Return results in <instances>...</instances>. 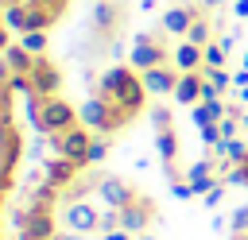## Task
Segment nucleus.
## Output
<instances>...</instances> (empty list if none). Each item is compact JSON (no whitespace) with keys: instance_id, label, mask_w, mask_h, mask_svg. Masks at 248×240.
Instances as JSON below:
<instances>
[{"instance_id":"f257e3e1","label":"nucleus","mask_w":248,"mask_h":240,"mask_svg":"<svg viewBox=\"0 0 248 240\" xmlns=\"http://www.w3.org/2000/svg\"><path fill=\"white\" fill-rule=\"evenodd\" d=\"M143 101H147L143 74H136V66H108L97 77V85H89V97L85 105H78V112L89 132L112 135L124 132L143 112Z\"/></svg>"},{"instance_id":"f03ea898","label":"nucleus","mask_w":248,"mask_h":240,"mask_svg":"<svg viewBox=\"0 0 248 240\" xmlns=\"http://www.w3.org/2000/svg\"><path fill=\"white\" fill-rule=\"evenodd\" d=\"M27 124H31L39 135H62V132H70V128L81 124V112H78L66 97H50V101L39 105V112L27 116Z\"/></svg>"},{"instance_id":"7ed1b4c3","label":"nucleus","mask_w":248,"mask_h":240,"mask_svg":"<svg viewBox=\"0 0 248 240\" xmlns=\"http://www.w3.org/2000/svg\"><path fill=\"white\" fill-rule=\"evenodd\" d=\"M155 213H159V209H155V201H151L147 194H140V190H136V197H132V201L120 209L124 232H132V236H136V232H143V228L155 221Z\"/></svg>"},{"instance_id":"20e7f679","label":"nucleus","mask_w":248,"mask_h":240,"mask_svg":"<svg viewBox=\"0 0 248 240\" xmlns=\"http://www.w3.org/2000/svg\"><path fill=\"white\" fill-rule=\"evenodd\" d=\"M132 66L143 74V70H151V66H167V50L155 43V35L151 31H143V35H136V46H132Z\"/></svg>"},{"instance_id":"39448f33","label":"nucleus","mask_w":248,"mask_h":240,"mask_svg":"<svg viewBox=\"0 0 248 240\" xmlns=\"http://www.w3.org/2000/svg\"><path fill=\"white\" fill-rule=\"evenodd\" d=\"M170 58H174V70H178V74H194V70L205 62V46H194L190 39H182Z\"/></svg>"},{"instance_id":"423d86ee","label":"nucleus","mask_w":248,"mask_h":240,"mask_svg":"<svg viewBox=\"0 0 248 240\" xmlns=\"http://www.w3.org/2000/svg\"><path fill=\"white\" fill-rule=\"evenodd\" d=\"M178 77L182 74H174L170 66H151V70H143V85H147V93H174V85H178Z\"/></svg>"},{"instance_id":"0eeeda50","label":"nucleus","mask_w":248,"mask_h":240,"mask_svg":"<svg viewBox=\"0 0 248 240\" xmlns=\"http://www.w3.org/2000/svg\"><path fill=\"white\" fill-rule=\"evenodd\" d=\"M194 19H198V12H194L190 4H186V8H182V4H178V8H167V12H163V31L186 39V31L194 27Z\"/></svg>"},{"instance_id":"6e6552de","label":"nucleus","mask_w":248,"mask_h":240,"mask_svg":"<svg viewBox=\"0 0 248 240\" xmlns=\"http://www.w3.org/2000/svg\"><path fill=\"white\" fill-rule=\"evenodd\" d=\"M155 151H159V159H163L167 174L174 178V159H178V135H174V128H167V132H155ZM174 182H178V178H174Z\"/></svg>"},{"instance_id":"1a4fd4ad","label":"nucleus","mask_w":248,"mask_h":240,"mask_svg":"<svg viewBox=\"0 0 248 240\" xmlns=\"http://www.w3.org/2000/svg\"><path fill=\"white\" fill-rule=\"evenodd\" d=\"M116 19H120V12L112 0H93V31L97 35H108L116 27Z\"/></svg>"},{"instance_id":"9d476101","label":"nucleus","mask_w":248,"mask_h":240,"mask_svg":"<svg viewBox=\"0 0 248 240\" xmlns=\"http://www.w3.org/2000/svg\"><path fill=\"white\" fill-rule=\"evenodd\" d=\"M202 85H205V77H198V74H182L178 85H174V97H178L182 105H194V101H202Z\"/></svg>"},{"instance_id":"9b49d317","label":"nucleus","mask_w":248,"mask_h":240,"mask_svg":"<svg viewBox=\"0 0 248 240\" xmlns=\"http://www.w3.org/2000/svg\"><path fill=\"white\" fill-rule=\"evenodd\" d=\"M209 35H213V23H209V19H202V15H198V19H194V27L186 31V39H190L194 46H209Z\"/></svg>"},{"instance_id":"f8f14e48","label":"nucleus","mask_w":248,"mask_h":240,"mask_svg":"<svg viewBox=\"0 0 248 240\" xmlns=\"http://www.w3.org/2000/svg\"><path fill=\"white\" fill-rule=\"evenodd\" d=\"M19 43H23L31 54H46V31H27Z\"/></svg>"},{"instance_id":"ddd939ff","label":"nucleus","mask_w":248,"mask_h":240,"mask_svg":"<svg viewBox=\"0 0 248 240\" xmlns=\"http://www.w3.org/2000/svg\"><path fill=\"white\" fill-rule=\"evenodd\" d=\"M151 128H155V132L174 128V112H170V108H155V112H151Z\"/></svg>"},{"instance_id":"4468645a","label":"nucleus","mask_w":248,"mask_h":240,"mask_svg":"<svg viewBox=\"0 0 248 240\" xmlns=\"http://www.w3.org/2000/svg\"><path fill=\"white\" fill-rule=\"evenodd\" d=\"M229 182H236V186H248V151H244V159L229 170Z\"/></svg>"},{"instance_id":"2eb2a0df","label":"nucleus","mask_w":248,"mask_h":240,"mask_svg":"<svg viewBox=\"0 0 248 240\" xmlns=\"http://www.w3.org/2000/svg\"><path fill=\"white\" fill-rule=\"evenodd\" d=\"M225 54H229V50H225L221 43H217V46L209 43V46H205V66H221V62H225Z\"/></svg>"},{"instance_id":"dca6fc26","label":"nucleus","mask_w":248,"mask_h":240,"mask_svg":"<svg viewBox=\"0 0 248 240\" xmlns=\"http://www.w3.org/2000/svg\"><path fill=\"white\" fill-rule=\"evenodd\" d=\"M236 15H240V19H248V0H236Z\"/></svg>"},{"instance_id":"f3484780","label":"nucleus","mask_w":248,"mask_h":240,"mask_svg":"<svg viewBox=\"0 0 248 240\" xmlns=\"http://www.w3.org/2000/svg\"><path fill=\"white\" fill-rule=\"evenodd\" d=\"M225 0H202V8H221Z\"/></svg>"},{"instance_id":"a211bd4d","label":"nucleus","mask_w":248,"mask_h":240,"mask_svg":"<svg viewBox=\"0 0 248 240\" xmlns=\"http://www.w3.org/2000/svg\"><path fill=\"white\" fill-rule=\"evenodd\" d=\"M143 8H155V0H143Z\"/></svg>"},{"instance_id":"6ab92c4d","label":"nucleus","mask_w":248,"mask_h":240,"mask_svg":"<svg viewBox=\"0 0 248 240\" xmlns=\"http://www.w3.org/2000/svg\"><path fill=\"white\" fill-rule=\"evenodd\" d=\"M140 240H151V236H140Z\"/></svg>"}]
</instances>
